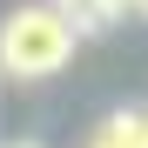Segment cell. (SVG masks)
I'll list each match as a JSON object with an SVG mask.
<instances>
[{
	"instance_id": "obj_1",
	"label": "cell",
	"mask_w": 148,
	"mask_h": 148,
	"mask_svg": "<svg viewBox=\"0 0 148 148\" xmlns=\"http://www.w3.org/2000/svg\"><path fill=\"white\" fill-rule=\"evenodd\" d=\"M74 47H81V27H74L54 0H27V7H14L0 20V74H14V81L61 74L74 61Z\"/></svg>"
},
{
	"instance_id": "obj_2",
	"label": "cell",
	"mask_w": 148,
	"mask_h": 148,
	"mask_svg": "<svg viewBox=\"0 0 148 148\" xmlns=\"http://www.w3.org/2000/svg\"><path fill=\"white\" fill-rule=\"evenodd\" d=\"M88 148H148V108H114L88 135Z\"/></svg>"
},
{
	"instance_id": "obj_3",
	"label": "cell",
	"mask_w": 148,
	"mask_h": 148,
	"mask_svg": "<svg viewBox=\"0 0 148 148\" xmlns=\"http://www.w3.org/2000/svg\"><path fill=\"white\" fill-rule=\"evenodd\" d=\"M0 148H40V141H0Z\"/></svg>"
},
{
	"instance_id": "obj_4",
	"label": "cell",
	"mask_w": 148,
	"mask_h": 148,
	"mask_svg": "<svg viewBox=\"0 0 148 148\" xmlns=\"http://www.w3.org/2000/svg\"><path fill=\"white\" fill-rule=\"evenodd\" d=\"M135 14H141V20H148V0H135Z\"/></svg>"
}]
</instances>
